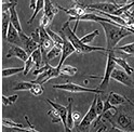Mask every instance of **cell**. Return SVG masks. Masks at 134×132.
Masks as SVG:
<instances>
[{
    "instance_id": "19",
    "label": "cell",
    "mask_w": 134,
    "mask_h": 132,
    "mask_svg": "<svg viewBox=\"0 0 134 132\" xmlns=\"http://www.w3.org/2000/svg\"><path fill=\"white\" fill-rule=\"evenodd\" d=\"M30 56L32 57L34 62H35V66H36V67L37 68H40L41 67V64H42V62H43V54H42V51H41L40 47L37 48L36 50L30 54Z\"/></svg>"
},
{
    "instance_id": "41",
    "label": "cell",
    "mask_w": 134,
    "mask_h": 132,
    "mask_svg": "<svg viewBox=\"0 0 134 132\" xmlns=\"http://www.w3.org/2000/svg\"><path fill=\"white\" fill-rule=\"evenodd\" d=\"M36 2H37V0H30L29 8H30L31 10H35V8H36Z\"/></svg>"
},
{
    "instance_id": "10",
    "label": "cell",
    "mask_w": 134,
    "mask_h": 132,
    "mask_svg": "<svg viewBox=\"0 0 134 132\" xmlns=\"http://www.w3.org/2000/svg\"><path fill=\"white\" fill-rule=\"evenodd\" d=\"M7 59H10V57H16V59H19L23 62H26L27 59L29 57L28 53L25 51V49L20 47V46H15V45H12L10 50L8 51L7 55H5Z\"/></svg>"
},
{
    "instance_id": "11",
    "label": "cell",
    "mask_w": 134,
    "mask_h": 132,
    "mask_svg": "<svg viewBox=\"0 0 134 132\" xmlns=\"http://www.w3.org/2000/svg\"><path fill=\"white\" fill-rule=\"evenodd\" d=\"M7 41L9 43H11V45L23 47V42H22V39H21L20 31L16 29L12 24H10V26H9V30H8V35H7Z\"/></svg>"
},
{
    "instance_id": "34",
    "label": "cell",
    "mask_w": 134,
    "mask_h": 132,
    "mask_svg": "<svg viewBox=\"0 0 134 132\" xmlns=\"http://www.w3.org/2000/svg\"><path fill=\"white\" fill-rule=\"evenodd\" d=\"M25 63V65H24V72H23V75L24 76H26L27 74L29 73V70L31 69V67L34 65H35V62H34V60H32V57L29 55V57L27 59V61L26 62H24Z\"/></svg>"
},
{
    "instance_id": "12",
    "label": "cell",
    "mask_w": 134,
    "mask_h": 132,
    "mask_svg": "<svg viewBox=\"0 0 134 132\" xmlns=\"http://www.w3.org/2000/svg\"><path fill=\"white\" fill-rule=\"evenodd\" d=\"M20 35H21V39H22V42H23V47L25 49V51L28 53V55H30L37 48H39V45L30 36L29 37L26 36L23 31L20 32Z\"/></svg>"
},
{
    "instance_id": "22",
    "label": "cell",
    "mask_w": 134,
    "mask_h": 132,
    "mask_svg": "<svg viewBox=\"0 0 134 132\" xmlns=\"http://www.w3.org/2000/svg\"><path fill=\"white\" fill-rule=\"evenodd\" d=\"M115 61H116L117 65H119L123 70H125V72L129 74V75H131V74L134 72V68L131 67V66L127 63V61H125L124 59H122V57H117V56H115Z\"/></svg>"
},
{
    "instance_id": "36",
    "label": "cell",
    "mask_w": 134,
    "mask_h": 132,
    "mask_svg": "<svg viewBox=\"0 0 134 132\" xmlns=\"http://www.w3.org/2000/svg\"><path fill=\"white\" fill-rule=\"evenodd\" d=\"M103 109H104V102H103L102 98H100V96H99V95H97V101H96V111H97L98 116L103 113Z\"/></svg>"
},
{
    "instance_id": "21",
    "label": "cell",
    "mask_w": 134,
    "mask_h": 132,
    "mask_svg": "<svg viewBox=\"0 0 134 132\" xmlns=\"http://www.w3.org/2000/svg\"><path fill=\"white\" fill-rule=\"evenodd\" d=\"M67 109H68V114H67V126H68V128L70 129V131L72 130L74 128V118H72V98L69 97L68 98V106H67Z\"/></svg>"
},
{
    "instance_id": "9",
    "label": "cell",
    "mask_w": 134,
    "mask_h": 132,
    "mask_svg": "<svg viewBox=\"0 0 134 132\" xmlns=\"http://www.w3.org/2000/svg\"><path fill=\"white\" fill-rule=\"evenodd\" d=\"M62 37L64 38V45H63V48H62V55H61L60 62H58V64H57V67H58V68L62 67L63 64H64V62H65V60H66L69 55H71V54L75 53V52H77L76 48L74 47V45L70 42V41L67 39L66 37H64V36H62Z\"/></svg>"
},
{
    "instance_id": "40",
    "label": "cell",
    "mask_w": 134,
    "mask_h": 132,
    "mask_svg": "<svg viewBox=\"0 0 134 132\" xmlns=\"http://www.w3.org/2000/svg\"><path fill=\"white\" fill-rule=\"evenodd\" d=\"M56 1H57V6H61V4H62V2L69 4V3H70V1H74V0H56Z\"/></svg>"
},
{
    "instance_id": "27",
    "label": "cell",
    "mask_w": 134,
    "mask_h": 132,
    "mask_svg": "<svg viewBox=\"0 0 134 132\" xmlns=\"http://www.w3.org/2000/svg\"><path fill=\"white\" fill-rule=\"evenodd\" d=\"M44 2H46V0H37L36 8H35V10H34V13H32V15H31V18L28 20V23H29V24L32 23V21L35 20V18L37 16V14L44 8Z\"/></svg>"
},
{
    "instance_id": "31",
    "label": "cell",
    "mask_w": 134,
    "mask_h": 132,
    "mask_svg": "<svg viewBox=\"0 0 134 132\" xmlns=\"http://www.w3.org/2000/svg\"><path fill=\"white\" fill-rule=\"evenodd\" d=\"M18 94H14V95H11V96H5V95H2L1 96V103L3 106H9V105H12L15 103V101L18 100Z\"/></svg>"
},
{
    "instance_id": "5",
    "label": "cell",
    "mask_w": 134,
    "mask_h": 132,
    "mask_svg": "<svg viewBox=\"0 0 134 132\" xmlns=\"http://www.w3.org/2000/svg\"><path fill=\"white\" fill-rule=\"evenodd\" d=\"M54 89H60V90H64L67 92H92L94 94H100L104 91L99 89H91V88H87V87H82L76 84H72V82H66L63 85H54L53 86Z\"/></svg>"
},
{
    "instance_id": "17",
    "label": "cell",
    "mask_w": 134,
    "mask_h": 132,
    "mask_svg": "<svg viewBox=\"0 0 134 132\" xmlns=\"http://www.w3.org/2000/svg\"><path fill=\"white\" fill-rule=\"evenodd\" d=\"M1 27H2V39L7 40V35H8V30H9V26L11 24L10 20V12H2V19H1Z\"/></svg>"
},
{
    "instance_id": "30",
    "label": "cell",
    "mask_w": 134,
    "mask_h": 132,
    "mask_svg": "<svg viewBox=\"0 0 134 132\" xmlns=\"http://www.w3.org/2000/svg\"><path fill=\"white\" fill-rule=\"evenodd\" d=\"M98 35H99L98 29H95L94 31L90 32V34H88V35H86V36H83V37L81 38V41H82L83 43L89 45V43H90V42H92V41L94 40V38H95L96 36H98Z\"/></svg>"
},
{
    "instance_id": "18",
    "label": "cell",
    "mask_w": 134,
    "mask_h": 132,
    "mask_svg": "<svg viewBox=\"0 0 134 132\" xmlns=\"http://www.w3.org/2000/svg\"><path fill=\"white\" fill-rule=\"evenodd\" d=\"M15 7L16 6H13L11 9L9 10L10 12V20H11V24L12 25L18 29L20 32H22V26H21V24H20V19H19V15H18V12H16V9H15Z\"/></svg>"
},
{
    "instance_id": "29",
    "label": "cell",
    "mask_w": 134,
    "mask_h": 132,
    "mask_svg": "<svg viewBox=\"0 0 134 132\" xmlns=\"http://www.w3.org/2000/svg\"><path fill=\"white\" fill-rule=\"evenodd\" d=\"M48 116L51 118V121L54 122V123L62 122V117H61L60 113H58L55 108H53V107H52V109H50V111L48 112Z\"/></svg>"
},
{
    "instance_id": "1",
    "label": "cell",
    "mask_w": 134,
    "mask_h": 132,
    "mask_svg": "<svg viewBox=\"0 0 134 132\" xmlns=\"http://www.w3.org/2000/svg\"><path fill=\"white\" fill-rule=\"evenodd\" d=\"M103 27L105 37H106V50L111 51L115 50L119 41L124 37L134 35V31L128 29L118 23H109V22H98ZM106 51V52H107Z\"/></svg>"
},
{
    "instance_id": "44",
    "label": "cell",
    "mask_w": 134,
    "mask_h": 132,
    "mask_svg": "<svg viewBox=\"0 0 134 132\" xmlns=\"http://www.w3.org/2000/svg\"><path fill=\"white\" fill-rule=\"evenodd\" d=\"M130 12H131V14L133 15V18H134V11H130Z\"/></svg>"
},
{
    "instance_id": "23",
    "label": "cell",
    "mask_w": 134,
    "mask_h": 132,
    "mask_svg": "<svg viewBox=\"0 0 134 132\" xmlns=\"http://www.w3.org/2000/svg\"><path fill=\"white\" fill-rule=\"evenodd\" d=\"M24 72V67H10V68H3L2 73H1V76L2 78H7V77H10L13 75H16L19 73H23Z\"/></svg>"
},
{
    "instance_id": "35",
    "label": "cell",
    "mask_w": 134,
    "mask_h": 132,
    "mask_svg": "<svg viewBox=\"0 0 134 132\" xmlns=\"http://www.w3.org/2000/svg\"><path fill=\"white\" fill-rule=\"evenodd\" d=\"M52 20L49 18L48 15H46V14H43L42 15V18L40 19V27H42V28H48V26H49V24H50V22H51Z\"/></svg>"
},
{
    "instance_id": "7",
    "label": "cell",
    "mask_w": 134,
    "mask_h": 132,
    "mask_svg": "<svg viewBox=\"0 0 134 132\" xmlns=\"http://www.w3.org/2000/svg\"><path fill=\"white\" fill-rule=\"evenodd\" d=\"M87 9H93L96 11H100V12H105V13H109V14H114L115 11H117L120 7L117 3L114 2H97V3H91V4H85Z\"/></svg>"
},
{
    "instance_id": "15",
    "label": "cell",
    "mask_w": 134,
    "mask_h": 132,
    "mask_svg": "<svg viewBox=\"0 0 134 132\" xmlns=\"http://www.w3.org/2000/svg\"><path fill=\"white\" fill-rule=\"evenodd\" d=\"M1 123L3 127H7L13 131H29V128H24L22 123H18V122H14L11 119H7V118H2L1 119Z\"/></svg>"
},
{
    "instance_id": "3",
    "label": "cell",
    "mask_w": 134,
    "mask_h": 132,
    "mask_svg": "<svg viewBox=\"0 0 134 132\" xmlns=\"http://www.w3.org/2000/svg\"><path fill=\"white\" fill-rule=\"evenodd\" d=\"M116 66H117V63L115 61V50L107 51V62H106L105 74H104V76L102 78V81H100V84L97 87V89L102 90V91L107 90L108 82H109V79L111 77V73L116 68Z\"/></svg>"
},
{
    "instance_id": "4",
    "label": "cell",
    "mask_w": 134,
    "mask_h": 132,
    "mask_svg": "<svg viewBox=\"0 0 134 132\" xmlns=\"http://www.w3.org/2000/svg\"><path fill=\"white\" fill-rule=\"evenodd\" d=\"M96 101H97V94H95V96L93 97V101H92V103H91V106H90L88 113L86 114V116L83 117L82 120L80 121L79 127H78L79 131L87 130L91 123L97 119L98 114H97V111H96Z\"/></svg>"
},
{
    "instance_id": "28",
    "label": "cell",
    "mask_w": 134,
    "mask_h": 132,
    "mask_svg": "<svg viewBox=\"0 0 134 132\" xmlns=\"http://www.w3.org/2000/svg\"><path fill=\"white\" fill-rule=\"evenodd\" d=\"M61 55H62V49L54 46L51 50L47 53V61L49 62V61H51V60L55 59L57 56H61Z\"/></svg>"
},
{
    "instance_id": "26",
    "label": "cell",
    "mask_w": 134,
    "mask_h": 132,
    "mask_svg": "<svg viewBox=\"0 0 134 132\" xmlns=\"http://www.w3.org/2000/svg\"><path fill=\"white\" fill-rule=\"evenodd\" d=\"M115 50L117 51H120V52H123L128 55H132L134 56V42L132 43H128L125 46H122V47H116Z\"/></svg>"
},
{
    "instance_id": "2",
    "label": "cell",
    "mask_w": 134,
    "mask_h": 132,
    "mask_svg": "<svg viewBox=\"0 0 134 132\" xmlns=\"http://www.w3.org/2000/svg\"><path fill=\"white\" fill-rule=\"evenodd\" d=\"M69 23L70 21L68 20L61 28L60 34L61 36H64L68 39L70 42L74 45V47L76 48V50L78 53L85 54V53H90V52H94V51H107L106 48H102V47H91L87 43H83L81 41V38H78L76 36V32L75 30H71V28L69 27Z\"/></svg>"
},
{
    "instance_id": "6",
    "label": "cell",
    "mask_w": 134,
    "mask_h": 132,
    "mask_svg": "<svg viewBox=\"0 0 134 132\" xmlns=\"http://www.w3.org/2000/svg\"><path fill=\"white\" fill-rule=\"evenodd\" d=\"M60 75H62V74H61V68H58L57 66H56V67H53V66H51L49 64L48 68L46 70H43L41 74H39V75L37 76V78L35 80H32V82L43 85V84H46V82H48L50 79L56 78Z\"/></svg>"
},
{
    "instance_id": "37",
    "label": "cell",
    "mask_w": 134,
    "mask_h": 132,
    "mask_svg": "<svg viewBox=\"0 0 134 132\" xmlns=\"http://www.w3.org/2000/svg\"><path fill=\"white\" fill-rule=\"evenodd\" d=\"M30 37L34 39V40H35L36 41V42L39 45V42H40V28L38 27V28H36L35 29V31H34L32 32V34L30 35Z\"/></svg>"
},
{
    "instance_id": "39",
    "label": "cell",
    "mask_w": 134,
    "mask_h": 132,
    "mask_svg": "<svg viewBox=\"0 0 134 132\" xmlns=\"http://www.w3.org/2000/svg\"><path fill=\"white\" fill-rule=\"evenodd\" d=\"M25 120H26V121H27V123H28L29 131H31V132H36V131H37V129H36V128H34V127H32V125H30V121H29V119H28V117H27V116H25Z\"/></svg>"
},
{
    "instance_id": "16",
    "label": "cell",
    "mask_w": 134,
    "mask_h": 132,
    "mask_svg": "<svg viewBox=\"0 0 134 132\" xmlns=\"http://www.w3.org/2000/svg\"><path fill=\"white\" fill-rule=\"evenodd\" d=\"M58 10H60V9H58V7L54 6V4L51 2V0H46L44 8H43V14L48 15L50 19L53 20L54 16L57 14Z\"/></svg>"
},
{
    "instance_id": "13",
    "label": "cell",
    "mask_w": 134,
    "mask_h": 132,
    "mask_svg": "<svg viewBox=\"0 0 134 132\" xmlns=\"http://www.w3.org/2000/svg\"><path fill=\"white\" fill-rule=\"evenodd\" d=\"M47 103H49L50 105H51V107H53V108H55L58 113H60L61 117H62V122H63V126L65 128V131H70V129L68 128V126H67V114H68V109H67V107L61 105V104H57V103H54L52 101L50 100H46Z\"/></svg>"
},
{
    "instance_id": "42",
    "label": "cell",
    "mask_w": 134,
    "mask_h": 132,
    "mask_svg": "<svg viewBox=\"0 0 134 132\" xmlns=\"http://www.w3.org/2000/svg\"><path fill=\"white\" fill-rule=\"evenodd\" d=\"M111 1H113L114 3L119 4V6H123V4H125V0H111Z\"/></svg>"
},
{
    "instance_id": "33",
    "label": "cell",
    "mask_w": 134,
    "mask_h": 132,
    "mask_svg": "<svg viewBox=\"0 0 134 132\" xmlns=\"http://www.w3.org/2000/svg\"><path fill=\"white\" fill-rule=\"evenodd\" d=\"M30 93L36 95V96H39L43 93V88H42V85L40 84H36V82H34V86L32 88L30 89Z\"/></svg>"
},
{
    "instance_id": "8",
    "label": "cell",
    "mask_w": 134,
    "mask_h": 132,
    "mask_svg": "<svg viewBox=\"0 0 134 132\" xmlns=\"http://www.w3.org/2000/svg\"><path fill=\"white\" fill-rule=\"evenodd\" d=\"M110 78L115 79L116 81H118V82H120V84L127 86V87H130V88L134 87V80L132 79V77L125 70L115 68L114 72L111 73V77Z\"/></svg>"
},
{
    "instance_id": "14",
    "label": "cell",
    "mask_w": 134,
    "mask_h": 132,
    "mask_svg": "<svg viewBox=\"0 0 134 132\" xmlns=\"http://www.w3.org/2000/svg\"><path fill=\"white\" fill-rule=\"evenodd\" d=\"M107 100L109 101L113 105L115 106H120L124 103H130L131 105L134 106V103L132 101H130L129 98H127L125 96L121 95V94H118V93H115V92H109V94H108V97Z\"/></svg>"
},
{
    "instance_id": "38",
    "label": "cell",
    "mask_w": 134,
    "mask_h": 132,
    "mask_svg": "<svg viewBox=\"0 0 134 132\" xmlns=\"http://www.w3.org/2000/svg\"><path fill=\"white\" fill-rule=\"evenodd\" d=\"M72 118H74V122L76 123V125L80 123V121L82 120L81 115H80V113H79V112H74V113H72Z\"/></svg>"
},
{
    "instance_id": "20",
    "label": "cell",
    "mask_w": 134,
    "mask_h": 132,
    "mask_svg": "<svg viewBox=\"0 0 134 132\" xmlns=\"http://www.w3.org/2000/svg\"><path fill=\"white\" fill-rule=\"evenodd\" d=\"M46 29L48 31V34L50 35V37H51L52 40L54 41V46L62 49L63 48V45H64V38L61 35H58V34H56V32L52 31L51 29H49V28H46Z\"/></svg>"
},
{
    "instance_id": "43",
    "label": "cell",
    "mask_w": 134,
    "mask_h": 132,
    "mask_svg": "<svg viewBox=\"0 0 134 132\" xmlns=\"http://www.w3.org/2000/svg\"><path fill=\"white\" fill-rule=\"evenodd\" d=\"M128 2H130L132 6H133V8H134V0H129V1Z\"/></svg>"
},
{
    "instance_id": "25",
    "label": "cell",
    "mask_w": 134,
    "mask_h": 132,
    "mask_svg": "<svg viewBox=\"0 0 134 132\" xmlns=\"http://www.w3.org/2000/svg\"><path fill=\"white\" fill-rule=\"evenodd\" d=\"M78 73V68L70 65H63L61 67V74L65 76H75Z\"/></svg>"
},
{
    "instance_id": "24",
    "label": "cell",
    "mask_w": 134,
    "mask_h": 132,
    "mask_svg": "<svg viewBox=\"0 0 134 132\" xmlns=\"http://www.w3.org/2000/svg\"><path fill=\"white\" fill-rule=\"evenodd\" d=\"M32 86H34L32 81H20L19 84L13 88V90L14 91H26V90L30 91Z\"/></svg>"
},
{
    "instance_id": "32",
    "label": "cell",
    "mask_w": 134,
    "mask_h": 132,
    "mask_svg": "<svg viewBox=\"0 0 134 132\" xmlns=\"http://www.w3.org/2000/svg\"><path fill=\"white\" fill-rule=\"evenodd\" d=\"M18 4V0H7L1 3V12H8L13 6Z\"/></svg>"
}]
</instances>
